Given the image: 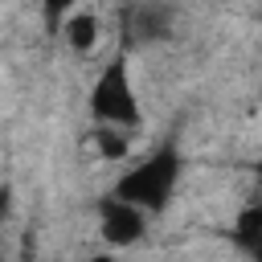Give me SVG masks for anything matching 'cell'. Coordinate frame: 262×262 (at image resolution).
Returning a JSON list of instances; mask_svg holds the SVG:
<instances>
[{"instance_id":"1","label":"cell","mask_w":262,"mask_h":262,"mask_svg":"<svg viewBox=\"0 0 262 262\" xmlns=\"http://www.w3.org/2000/svg\"><path fill=\"white\" fill-rule=\"evenodd\" d=\"M180 172H184L180 151H176L172 143H164V147H156L151 156H143L139 164H131V168L115 180L111 192H119L123 201H131V205H139L147 217H156V213H164V209L172 205V192H176V184H180Z\"/></svg>"},{"instance_id":"2","label":"cell","mask_w":262,"mask_h":262,"mask_svg":"<svg viewBox=\"0 0 262 262\" xmlns=\"http://www.w3.org/2000/svg\"><path fill=\"white\" fill-rule=\"evenodd\" d=\"M90 119L94 123H111L123 131H139L143 127V111H139V94L131 82V66H127V49H119L98 78L90 82Z\"/></svg>"},{"instance_id":"3","label":"cell","mask_w":262,"mask_h":262,"mask_svg":"<svg viewBox=\"0 0 262 262\" xmlns=\"http://www.w3.org/2000/svg\"><path fill=\"white\" fill-rule=\"evenodd\" d=\"M98 233L106 246H135L143 233H147V213L131 201H123L119 192H106L98 201Z\"/></svg>"},{"instance_id":"4","label":"cell","mask_w":262,"mask_h":262,"mask_svg":"<svg viewBox=\"0 0 262 262\" xmlns=\"http://www.w3.org/2000/svg\"><path fill=\"white\" fill-rule=\"evenodd\" d=\"M172 33V8L164 4H131L123 12V37L131 45H151Z\"/></svg>"},{"instance_id":"5","label":"cell","mask_w":262,"mask_h":262,"mask_svg":"<svg viewBox=\"0 0 262 262\" xmlns=\"http://www.w3.org/2000/svg\"><path fill=\"white\" fill-rule=\"evenodd\" d=\"M98 16L94 12H70L66 16V25H61V37H66V45L74 49V53H90L94 45H98Z\"/></svg>"},{"instance_id":"6","label":"cell","mask_w":262,"mask_h":262,"mask_svg":"<svg viewBox=\"0 0 262 262\" xmlns=\"http://www.w3.org/2000/svg\"><path fill=\"white\" fill-rule=\"evenodd\" d=\"M258 237H262V201L246 205V209L237 213V225H233V242H237L242 250H254Z\"/></svg>"},{"instance_id":"7","label":"cell","mask_w":262,"mask_h":262,"mask_svg":"<svg viewBox=\"0 0 262 262\" xmlns=\"http://www.w3.org/2000/svg\"><path fill=\"white\" fill-rule=\"evenodd\" d=\"M127 139H131V131H123V127H111V123H98L94 127V147L106 160H123L127 156Z\"/></svg>"},{"instance_id":"8","label":"cell","mask_w":262,"mask_h":262,"mask_svg":"<svg viewBox=\"0 0 262 262\" xmlns=\"http://www.w3.org/2000/svg\"><path fill=\"white\" fill-rule=\"evenodd\" d=\"M74 4H78V0H41V12H45V25H49V33H61L66 16L74 12Z\"/></svg>"},{"instance_id":"9","label":"cell","mask_w":262,"mask_h":262,"mask_svg":"<svg viewBox=\"0 0 262 262\" xmlns=\"http://www.w3.org/2000/svg\"><path fill=\"white\" fill-rule=\"evenodd\" d=\"M8 213H12V188H8V184H0V225L8 221Z\"/></svg>"},{"instance_id":"10","label":"cell","mask_w":262,"mask_h":262,"mask_svg":"<svg viewBox=\"0 0 262 262\" xmlns=\"http://www.w3.org/2000/svg\"><path fill=\"white\" fill-rule=\"evenodd\" d=\"M250 254H254V258H262V237H258V246H254V250H250Z\"/></svg>"},{"instance_id":"11","label":"cell","mask_w":262,"mask_h":262,"mask_svg":"<svg viewBox=\"0 0 262 262\" xmlns=\"http://www.w3.org/2000/svg\"><path fill=\"white\" fill-rule=\"evenodd\" d=\"M258 201H262V164H258Z\"/></svg>"}]
</instances>
